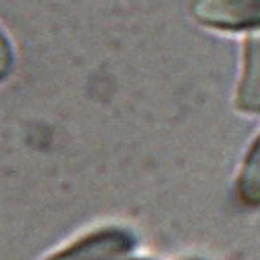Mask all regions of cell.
I'll return each instance as SVG.
<instances>
[{"mask_svg":"<svg viewBox=\"0 0 260 260\" xmlns=\"http://www.w3.org/2000/svg\"><path fill=\"white\" fill-rule=\"evenodd\" d=\"M191 260H198V258H191Z\"/></svg>","mask_w":260,"mask_h":260,"instance_id":"8992f818","label":"cell"},{"mask_svg":"<svg viewBox=\"0 0 260 260\" xmlns=\"http://www.w3.org/2000/svg\"><path fill=\"white\" fill-rule=\"evenodd\" d=\"M13 69V48L7 36L0 29V81H3Z\"/></svg>","mask_w":260,"mask_h":260,"instance_id":"5b68a950","label":"cell"},{"mask_svg":"<svg viewBox=\"0 0 260 260\" xmlns=\"http://www.w3.org/2000/svg\"><path fill=\"white\" fill-rule=\"evenodd\" d=\"M235 196L248 208H260V134L244 156L235 179Z\"/></svg>","mask_w":260,"mask_h":260,"instance_id":"277c9868","label":"cell"},{"mask_svg":"<svg viewBox=\"0 0 260 260\" xmlns=\"http://www.w3.org/2000/svg\"><path fill=\"white\" fill-rule=\"evenodd\" d=\"M189 11L196 23L214 31L260 29V0H191Z\"/></svg>","mask_w":260,"mask_h":260,"instance_id":"6da1fadb","label":"cell"},{"mask_svg":"<svg viewBox=\"0 0 260 260\" xmlns=\"http://www.w3.org/2000/svg\"><path fill=\"white\" fill-rule=\"evenodd\" d=\"M123 260H125V258H123Z\"/></svg>","mask_w":260,"mask_h":260,"instance_id":"52a82bcc","label":"cell"},{"mask_svg":"<svg viewBox=\"0 0 260 260\" xmlns=\"http://www.w3.org/2000/svg\"><path fill=\"white\" fill-rule=\"evenodd\" d=\"M235 108L244 115H260V29L246 34L242 73L235 88Z\"/></svg>","mask_w":260,"mask_h":260,"instance_id":"3957f363","label":"cell"},{"mask_svg":"<svg viewBox=\"0 0 260 260\" xmlns=\"http://www.w3.org/2000/svg\"><path fill=\"white\" fill-rule=\"evenodd\" d=\"M136 240L127 229L108 227L83 235L75 244L44 260H123L134 250Z\"/></svg>","mask_w":260,"mask_h":260,"instance_id":"7a4b0ae2","label":"cell"}]
</instances>
